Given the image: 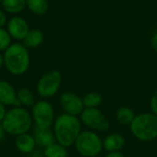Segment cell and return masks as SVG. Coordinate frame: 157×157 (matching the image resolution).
Here are the masks:
<instances>
[{
    "label": "cell",
    "mask_w": 157,
    "mask_h": 157,
    "mask_svg": "<svg viewBox=\"0 0 157 157\" xmlns=\"http://www.w3.org/2000/svg\"><path fill=\"white\" fill-rule=\"evenodd\" d=\"M81 132V121L76 116L69 114L60 115L54 121L53 133L56 142L64 147L75 144Z\"/></svg>",
    "instance_id": "obj_1"
},
{
    "label": "cell",
    "mask_w": 157,
    "mask_h": 157,
    "mask_svg": "<svg viewBox=\"0 0 157 157\" xmlns=\"http://www.w3.org/2000/svg\"><path fill=\"white\" fill-rule=\"evenodd\" d=\"M4 64L7 71L15 75L27 72L29 66V54L26 46L20 43L11 44L4 52Z\"/></svg>",
    "instance_id": "obj_2"
},
{
    "label": "cell",
    "mask_w": 157,
    "mask_h": 157,
    "mask_svg": "<svg viewBox=\"0 0 157 157\" xmlns=\"http://www.w3.org/2000/svg\"><path fill=\"white\" fill-rule=\"evenodd\" d=\"M1 123L7 134L18 136L29 132L32 125V118L27 109L15 107L6 113Z\"/></svg>",
    "instance_id": "obj_3"
},
{
    "label": "cell",
    "mask_w": 157,
    "mask_h": 157,
    "mask_svg": "<svg viewBox=\"0 0 157 157\" xmlns=\"http://www.w3.org/2000/svg\"><path fill=\"white\" fill-rule=\"evenodd\" d=\"M132 135L142 142H151L157 138V116L153 113L136 115L130 125Z\"/></svg>",
    "instance_id": "obj_4"
},
{
    "label": "cell",
    "mask_w": 157,
    "mask_h": 157,
    "mask_svg": "<svg viewBox=\"0 0 157 157\" xmlns=\"http://www.w3.org/2000/svg\"><path fill=\"white\" fill-rule=\"evenodd\" d=\"M75 146L76 151L84 157L98 156L103 149V141L92 131L81 132Z\"/></svg>",
    "instance_id": "obj_5"
},
{
    "label": "cell",
    "mask_w": 157,
    "mask_h": 157,
    "mask_svg": "<svg viewBox=\"0 0 157 157\" xmlns=\"http://www.w3.org/2000/svg\"><path fill=\"white\" fill-rule=\"evenodd\" d=\"M62 75L58 70H52L45 73L38 81L37 91L41 98L53 97L60 89Z\"/></svg>",
    "instance_id": "obj_6"
},
{
    "label": "cell",
    "mask_w": 157,
    "mask_h": 157,
    "mask_svg": "<svg viewBox=\"0 0 157 157\" xmlns=\"http://www.w3.org/2000/svg\"><path fill=\"white\" fill-rule=\"evenodd\" d=\"M32 118L37 127L50 128L54 121V109L51 103L40 100L32 107Z\"/></svg>",
    "instance_id": "obj_7"
},
{
    "label": "cell",
    "mask_w": 157,
    "mask_h": 157,
    "mask_svg": "<svg viewBox=\"0 0 157 157\" xmlns=\"http://www.w3.org/2000/svg\"><path fill=\"white\" fill-rule=\"evenodd\" d=\"M80 119L86 126L95 131L105 132L109 129V120L98 108H85Z\"/></svg>",
    "instance_id": "obj_8"
},
{
    "label": "cell",
    "mask_w": 157,
    "mask_h": 157,
    "mask_svg": "<svg viewBox=\"0 0 157 157\" xmlns=\"http://www.w3.org/2000/svg\"><path fill=\"white\" fill-rule=\"evenodd\" d=\"M60 104L66 114L78 116L85 109L83 98L73 92H64L60 97Z\"/></svg>",
    "instance_id": "obj_9"
},
{
    "label": "cell",
    "mask_w": 157,
    "mask_h": 157,
    "mask_svg": "<svg viewBox=\"0 0 157 157\" xmlns=\"http://www.w3.org/2000/svg\"><path fill=\"white\" fill-rule=\"evenodd\" d=\"M7 32L16 40H24L28 32L29 31V27L28 22L21 17H14L7 22Z\"/></svg>",
    "instance_id": "obj_10"
},
{
    "label": "cell",
    "mask_w": 157,
    "mask_h": 157,
    "mask_svg": "<svg viewBox=\"0 0 157 157\" xmlns=\"http://www.w3.org/2000/svg\"><path fill=\"white\" fill-rule=\"evenodd\" d=\"M0 102L5 106H20V103L17 98L15 88L12 86L11 84L5 80H0Z\"/></svg>",
    "instance_id": "obj_11"
},
{
    "label": "cell",
    "mask_w": 157,
    "mask_h": 157,
    "mask_svg": "<svg viewBox=\"0 0 157 157\" xmlns=\"http://www.w3.org/2000/svg\"><path fill=\"white\" fill-rule=\"evenodd\" d=\"M36 145L41 146V147H47L54 143H56V139L54 136V133L50 130V128H40L35 126L33 130L32 134Z\"/></svg>",
    "instance_id": "obj_12"
},
{
    "label": "cell",
    "mask_w": 157,
    "mask_h": 157,
    "mask_svg": "<svg viewBox=\"0 0 157 157\" xmlns=\"http://www.w3.org/2000/svg\"><path fill=\"white\" fill-rule=\"evenodd\" d=\"M125 145V138L121 133H111L103 141V148L108 152L121 151Z\"/></svg>",
    "instance_id": "obj_13"
},
{
    "label": "cell",
    "mask_w": 157,
    "mask_h": 157,
    "mask_svg": "<svg viewBox=\"0 0 157 157\" xmlns=\"http://www.w3.org/2000/svg\"><path fill=\"white\" fill-rule=\"evenodd\" d=\"M35 146H36V143L32 135L29 133H23L17 136L16 147L19 152L23 154L31 153L35 149Z\"/></svg>",
    "instance_id": "obj_14"
},
{
    "label": "cell",
    "mask_w": 157,
    "mask_h": 157,
    "mask_svg": "<svg viewBox=\"0 0 157 157\" xmlns=\"http://www.w3.org/2000/svg\"><path fill=\"white\" fill-rule=\"evenodd\" d=\"M44 40V35L41 30L38 29H29L28 34L23 40V45L27 48H36L39 47Z\"/></svg>",
    "instance_id": "obj_15"
},
{
    "label": "cell",
    "mask_w": 157,
    "mask_h": 157,
    "mask_svg": "<svg viewBox=\"0 0 157 157\" xmlns=\"http://www.w3.org/2000/svg\"><path fill=\"white\" fill-rule=\"evenodd\" d=\"M135 116L133 109L129 107H121L116 112V119L122 125H131Z\"/></svg>",
    "instance_id": "obj_16"
},
{
    "label": "cell",
    "mask_w": 157,
    "mask_h": 157,
    "mask_svg": "<svg viewBox=\"0 0 157 157\" xmlns=\"http://www.w3.org/2000/svg\"><path fill=\"white\" fill-rule=\"evenodd\" d=\"M26 6L36 15H44L49 8L48 0H26Z\"/></svg>",
    "instance_id": "obj_17"
},
{
    "label": "cell",
    "mask_w": 157,
    "mask_h": 157,
    "mask_svg": "<svg viewBox=\"0 0 157 157\" xmlns=\"http://www.w3.org/2000/svg\"><path fill=\"white\" fill-rule=\"evenodd\" d=\"M17 98L20 105H23L25 107H33L36 103L34 94L30 89L27 87L20 88L17 93Z\"/></svg>",
    "instance_id": "obj_18"
},
{
    "label": "cell",
    "mask_w": 157,
    "mask_h": 157,
    "mask_svg": "<svg viewBox=\"0 0 157 157\" xmlns=\"http://www.w3.org/2000/svg\"><path fill=\"white\" fill-rule=\"evenodd\" d=\"M5 11L10 14L21 12L26 6V0H3L1 3Z\"/></svg>",
    "instance_id": "obj_19"
},
{
    "label": "cell",
    "mask_w": 157,
    "mask_h": 157,
    "mask_svg": "<svg viewBox=\"0 0 157 157\" xmlns=\"http://www.w3.org/2000/svg\"><path fill=\"white\" fill-rule=\"evenodd\" d=\"M45 157H68V152L66 147L61 145L58 143H54L47 147L44 150Z\"/></svg>",
    "instance_id": "obj_20"
},
{
    "label": "cell",
    "mask_w": 157,
    "mask_h": 157,
    "mask_svg": "<svg viewBox=\"0 0 157 157\" xmlns=\"http://www.w3.org/2000/svg\"><path fill=\"white\" fill-rule=\"evenodd\" d=\"M85 108H98L102 103V96L98 92H89L83 98Z\"/></svg>",
    "instance_id": "obj_21"
},
{
    "label": "cell",
    "mask_w": 157,
    "mask_h": 157,
    "mask_svg": "<svg viewBox=\"0 0 157 157\" xmlns=\"http://www.w3.org/2000/svg\"><path fill=\"white\" fill-rule=\"evenodd\" d=\"M11 45V36L6 29L0 28V52L6 51Z\"/></svg>",
    "instance_id": "obj_22"
},
{
    "label": "cell",
    "mask_w": 157,
    "mask_h": 157,
    "mask_svg": "<svg viewBox=\"0 0 157 157\" xmlns=\"http://www.w3.org/2000/svg\"><path fill=\"white\" fill-rule=\"evenodd\" d=\"M150 107H151L152 113L157 116V90L152 96V98L150 101Z\"/></svg>",
    "instance_id": "obj_23"
},
{
    "label": "cell",
    "mask_w": 157,
    "mask_h": 157,
    "mask_svg": "<svg viewBox=\"0 0 157 157\" xmlns=\"http://www.w3.org/2000/svg\"><path fill=\"white\" fill-rule=\"evenodd\" d=\"M6 24V15L2 9H0V28H3Z\"/></svg>",
    "instance_id": "obj_24"
},
{
    "label": "cell",
    "mask_w": 157,
    "mask_h": 157,
    "mask_svg": "<svg viewBox=\"0 0 157 157\" xmlns=\"http://www.w3.org/2000/svg\"><path fill=\"white\" fill-rule=\"evenodd\" d=\"M105 157H124V155L121 151H115V152H109Z\"/></svg>",
    "instance_id": "obj_25"
},
{
    "label": "cell",
    "mask_w": 157,
    "mask_h": 157,
    "mask_svg": "<svg viewBox=\"0 0 157 157\" xmlns=\"http://www.w3.org/2000/svg\"><path fill=\"white\" fill-rule=\"evenodd\" d=\"M151 45L153 49L157 52V32H155L151 38Z\"/></svg>",
    "instance_id": "obj_26"
},
{
    "label": "cell",
    "mask_w": 157,
    "mask_h": 157,
    "mask_svg": "<svg viewBox=\"0 0 157 157\" xmlns=\"http://www.w3.org/2000/svg\"><path fill=\"white\" fill-rule=\"evenodd\" d=\"M6 113V109H5V105H3L0 102V122H2V121L4 120Z\"/></svg>",
    "instance_id": "obj_27"
},
{
    "label": "cell",
    "mask_w": 157,
    "mask_h": 157,
    "mask_svg": "<svg viewBox=\"0 0 157 157\" xmlns=\"http://www.w3.org/2000/svg\"><path fill=\"white\" fill-rule=\"evenodd\" d=\"M6 131H5V129H4V127H3V125H2V123L0 122V142L4 139V137H5V134H6Z\"/></svg>",
    "instance_id": "obj_28"
},
{
    "label": "cell",
    "mask_w": 157,
    "mask_h": 157,
    "mask_svg": "<svg viewBox=\"0 0 157 157\" xmlns=\"http://www.w3.org/2000/svg\"><path fill=\"white\" fill-rule=\"evenodd\" d=\"M3 64H4V56L0 52V69H1V67H2Z\"/></svg>",
    "instance_id": "obj_29"
},
{
    "label": "cell",
    "mask_w": 157,
    "mask_h": 157,
    "mask_svg": "<svg viewBox=\"0 0 157 157\" xmlns=\"http://www.w3.org/2000/svg\"><path fill=\"white\" fill-rule=\"evenodd\" d=\"M3 2V0H0V3H2Z\"/></svg>",
    "instance_id": "obj_30"
},
{
    "label": "cell",
    "mask_w": 157,
    "mask_h": 157,
    "mask_svg": "<svg viewBox=\"0 0 157 157\" xmlns=\"http://www.w3.org/2000/svg\"><path fill=\"white\" fill-rule=\"evenodd\" d=\"M94 157H98V156H94Z\"/></svg>",
    "instance_id": "obj_31"
}]
</instances>
